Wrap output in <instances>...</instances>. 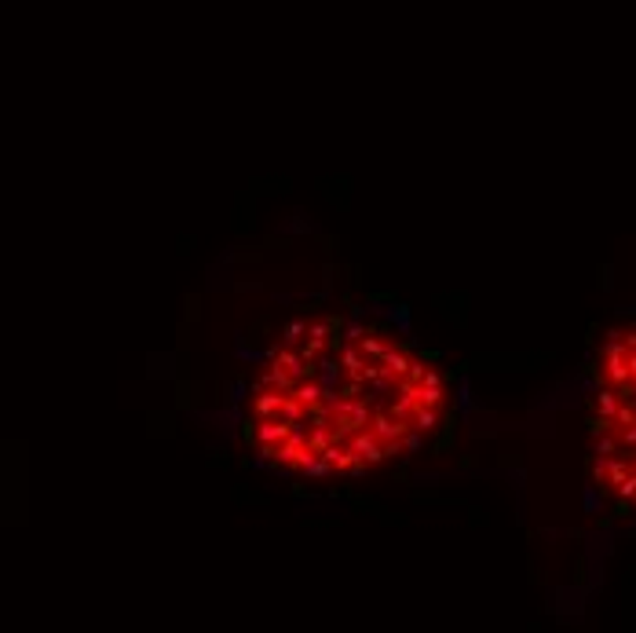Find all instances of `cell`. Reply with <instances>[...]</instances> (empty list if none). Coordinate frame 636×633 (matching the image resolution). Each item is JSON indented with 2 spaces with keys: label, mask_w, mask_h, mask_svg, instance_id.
Returning <instances> with one entry per match:
<instances>
[{
  "label": "cell",
  "mask_w": 636,
  "mask_h": 633,
  "mask_svg": "<svg viewBox=\"0 0 636 633\" xmlns=\"http://www.w3.org/2000/svg\"><path fill=\"white\" fill-rule=\"evenodd\" d=\"M592 407V476L618 501L636 506V326L603 344Z\"/></svg>",
  "instance_id": "6da1fadb"
}]
</instances>
